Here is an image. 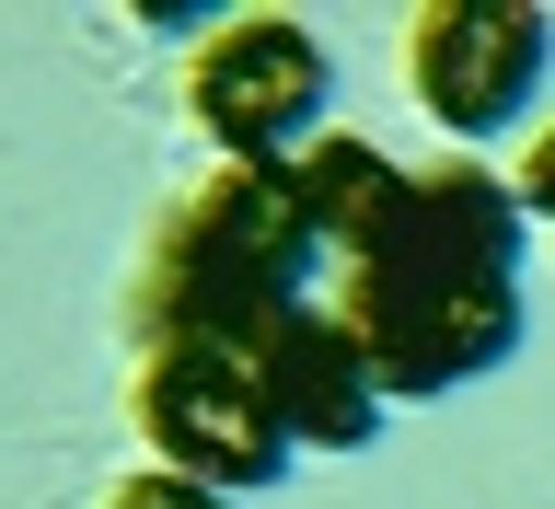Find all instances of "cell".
Here are the masks:
<instances>
[{"instance_id": "cell-1", "label": "cell", "mask_w": 555, "mask_h": 509, "mask_svg": "<svg viewBox=\"0 0 555 509\" xmlns=\"http://www.w3.org/2000/svg\"><path fill=\"white\" fill-rule=\"evenodd\" d=\"M520 232L532 220H520L509 174L451 151V163H416V198L393 220V243L324 278V313L359 336L382 406L463 394L520 347Z\"/></svg>"}, {"instance_id": "cell-2", "label": "cell", "mask_w": 555, "mask_h": 509, "mask_svg": "<svg viewBox=\"0 0 555 509\" xmlns=\"http://www.w3.org/2000/svg\"><path fill=\"white\" fill-rule=\"evenodd\" d=\"M324 278H336V255H324V232L301 208V174L289 163H208L139 243L128 325H139V347H163V336L255 347L278 313L324 302Z\"/></svg>"}, {"instance_id": "cell-3", "label": "cell", "mask_w": 555, "mask_h": 509, "mask_svg": "<svg viewBox=\"0 0 555 509\" xmlns=\"http://www.w3.org/2000/svg\"><path fill=\"white\" fill-rule=\"evenodd\" d=\"M128 417H139V441H151V463H173V475L220 486V498H243V486H278V475H289V451H301V441H289V417L267 406L255 359H243V347H208V336L139 347Z\"/></svg>"}, {"instance_id": "cell-4", "label": "cell", "mask_w": 555, "mask_h": 509, "mask_svg": "<svg viewBox=\"0 0 555 509\" xmlns=\"http://www.w3.org/2000/svg\"><path fill=\"white\" fill-rule=\"evenodd\" d=\"M324 104H336V59L289 12H232L185 59V116L220 163H301L324 139Z\"/></svg>"}, {"instance_id": "cell-5", "label": "cell", "mask_w": 555, "mask_h": 509, "mask_svg": "<svg viewBox=\"0 0 555 509\" xmlns=\"http://www.w3.org/2000/svg\"><path fill=\"white\" fill-rule=\"evenodd\" d=\"M544 69H555V24L532 0H416V24H405V93L463 151L509 139L520 104L544 93Z\"/></svg>"}, {"instance_id": "cell-6", "label": "cell", "mask_w": 555, "mask_h": 509, "mask_svg": "<svg viewBox=\"0 0 555 509\" xmlns=\"http://www.w3.org/2000/svg\"><path fill=\"white\" fill-rule=\"evenodd\" d=\"M255 359V382H267V406L289 417V441L301 451H359L382 429V382H371V359H359V336H347L324 302H301V313H278L267 336L243 347Z\"/></svg>"}, {"instance_id": "cell-7", "label": "cell", "mask_w": 555, "mask_h": 509, "mask_svg": "<svg viewBox=\"0 0 555 509\" xmlns=\"http://www.w3.org/2000/svg\"><path fill=\"white\" fill-rule=\"evenodd\" d=\"M289 174H301V208H312V232H324V255H336V267L382 255V243H393V220H405V198H416V163H393V151H382V139H359V128H324Z\"/></svg>"}, {"instance_id": "cell-8", "label": "cell", "mask_w": 555, "mask_h": 509, "mask_svg": "<svg viewBox=\"0 0 555 509\" xmlns=\"http://www.w3.org/2000/svg\"><path fill=\"white\" fill-rule=\"evenodd\" d=\"M104 509H243V498H220V486H197V475H173V463H139V475L104 486Z\"/></svg>"}, {"instance_id": "cell-9", "label": "cell", "mask_w": 555, "mask_h": 509, "mask_svg": "<svg viewBox=\"0 0 555 509\" xmlns=\"http://www.w3.org/2000/svg\"><path fill=\"white\" fill-rule=\"evenodd\" d=\"M509 198H520V220H544L555 232V116L532 139H520V163H509Z\"/></svg>"}]
</instances>
